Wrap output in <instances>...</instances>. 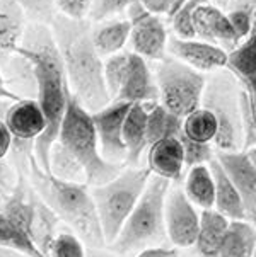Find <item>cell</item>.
Instances as JSON below:
<instances>
[{
    "label": "cell",
    "instance_id": "13",
    "mask_svg": "<svg viewBox=\"0 0 256 257\" xmlns=\"http://www.w3.org/2000/svg\"><path fill=\"white\" fill-rule=\"evenodd\" d=\"M215 159L222 165L229 179L239 193L244 204L246 216L251 218V223L256 221V169L251 164L248 154L241 152H217Z\"/></svg>",
    "mask_w": 256,
    "mask_h": 257
},
{
    "label": "cell",
    "instance_id": "18",
    "mask_svg": "<svg viewBox=\"0 0 256 257\" xmlns=\"http://www.w3.org/2000/svg\"><path fill=\"white\" fill-rule=\"evenodd\" d=\"M225 67L241 82L242 89L256 95V26H253L248 38L242 39L234 50L227 51Z\"/></svg>",
    "mask_w": 256,
    "mask_h": 257
},
{
    "label": "cell",
    "instance_id": "10",
    "mask_svg": "<svg viewBox=\"0 0 256 257\" xmlns=\"http://www.w3.org/2000/svg\"><path fill=\"white\" fill-rule=\"evenodd\" d=\"M132 104L113 101L103 109L91 112L99 140V150L108 162L120 164L127 160V147L123 142L125 117Z\"/></svg>",
    "mask_w": 256,
    "mask_h": 257
},
{
    "label": "cell",
    "instance_id": "17",
    "mask_svg": "<svg viewBox=\"0 0 256 257\" xmlns=\"http://www.w3.org/2000/svg\"><path fill=\"white\" fill-rule=\"evenodd\" d=\"M147 154V167L155 176L164 177L169 182H178L183 176L185 167V150L180 138H164L152 143Z\"/></svg>",
    "mask_w": 256,
    "mask_h": 257
},
{
    "label": "cell",
    "instance_id": "44",
    "mask_svg": "<svg viewBox=\"0 0 256 257\" xmlns=\"http://www.w3.org/2000/svg\"><path fill=\"white\" fill-rule=\"evenodd\" d=\"M185 2H186V0H167V14L166 16L169 17V19H171V17L176 14L178 9L183 6Z\"/></svg>",
    "mask_w": 256,
    "mask_h": 257
},
{
    "label": "cell",
    "instance_id": "25",
    "mask_svg": "<svg viewBox=\"0 0 256 257\" xmlns=\"http://www.w3.org/2000/svg\"><path fill=\"white\" fill-rule=\"evenodd\" d=\"M183 193L193 204L200 206L202 210H214L215 203V182L208 164L190 167L186 174Z\"/></svg>",
    "mask_w": 256,
    "mask_h": 257
},
{
    "label": "cell",
    "instance_id": "5",
    "mask_svg": "<svg viewBox=\"0 0 256 257\" xmlns=\"http://www.w3.org/2000/svg\"><path fill=\"white\" fill-rule=\"evenodd\" d=\"M171 182L164 177L150 176L144 193L123 225L118 237L111 243L118 254L145 249L167 237L166 233V198Z\"/></svg>",
    "mask_w": 256,
    "mask_h": 257
},
{
    "label": "cell",
    "instance_id": "45",
    "mask_svg": "<svg viewBox=\"0 0 256 257\" xmlns=\"http://www.w3.org/2000/svg\"><path fill=\"white\" fill-rule=\"evenodd\" d=\"M86 257H118V255L106 254V252H103L101 249H94V247H91L89 250H86Z\"/></svg>",
    "mask_w": 256,
    "mask_h": 257
},
{
    "label": "cell",
    "instance_id": "14",
    "mask_svg": "<svg viewBox=\"0 0 256 257\" xmlns=\"http://www.w3.org/2000/svg\"><path fill=\"white\" fill-rule=\"evenodd\" d=\"M193 29L197 38L219 45L224 50L227 48L229 51L234 50L241 43L236 31L232 29V24L229 23L225 12L210 2L203 4L195 11Z\"/></svg>",
    "mask_w": 256,
    "mask_h": 257
},
{
    "label": "cell",
    "instance_id": "19",
    "mask_svg": "<svg viewBox=\"0 0 256 257\" xmlns=\"http://www.w3.org/2000/svg\"><path fill=\"white\" fill-rule=\"evenodd\" d=\"M208 169H210L215 182L214 210L224 215L227 220H246V210L241 196L215 157L208 162Z\"/></svg>",
    "mask_w": 256,
    "mask_h": 257
},
{
    "label": "cell",
    "instance_id": "32",
    "mask_svg": "<svg viewBox=\"0 0 256 257\" xmlns=\"http://www.w3.org/2000/svg\"><path fill=\"white\" fill-rule=\"evenodd\" d=\"M128 63H130V53H115L108 56V60L103 65L104 82H106V89L111 101L118 95L121 85H123V80L127 77V70H128Z\"/></svg>",
    "mask_w": 256,
    "mask_h": 257
},
{
    "label": "cell",
    "instance_id": "16",
    "mask_svg": "<svg viewBox=\"0 0 256 257\" xmlns=\"http://www.w3.org/2000/svg\"><path fill=\"white\" fill-rule=\"evenodd\" d=\"M4 123L12 135V143H33V147L46 126L40 104L33 99H19L12 104Z\"/></svg>",
    "mask_w": 256,
    "mask_h": 257
},
{
    "label": "cell",
    "instance_id": "12",
    "mask_svg": "<svg viewBox=\"0 0 256 257\" xmlns=\"http://www.w3.org/2000/svg\"><path fill=\"white\" fill-rule=\"evenodd\" d=\"M167 50L176 60L202 73L219 70L227 65V51L203 39H183L175 36L167 39Z\"/></svg>",
    "mask_w": 256,
    "mask_h": 257
},
{
    "label": "cell",
    "instance_id": "26",
    "mask_svg": "<svg viewBox=\"0 0 256 257\" xmlns=\"http://www.w3.org/2000/svg\"><path fill=\"white\" fill-rule=\"evenodd\" d=\"M147 116V148L164 138H180L183 133V119L169 112L157 102L145 104Z\"/></svg>",
    "mask_w": 256,
    "mask_h": 257
},
{
    "label": "cell",
    "instance_id": "3",
    "mask_svg": "<svg viewBox=\"0 0 256 257\" xmlns=\"http://www.w3.org/2000/svg\"><path fill=\"white\" fill-rule=\"evenodd\" d=\"M28 165L29 181L34 191L60 220L70 226L82 243H88L94 249H101L106 245L89 186L56 179L51 174L43 171L34 155L29 157Z\"/></svg>",
    "mask_w": 256,
    "mask_h": 257
},
{
    "label": "cell",
    "instance_id": "31",
    "mask_svg": "<svg viewBox=\"0 0 256 257\" xmlns=\"http://www.w3.org/2000/svg\"><path fill=\"white\" fill-rule=\"evenodd\" d=\"M224 12L229 23L232 24V29L236 31L239 41L248 38L254 26L256 0H227Z\"/></svg>",
    "mask_w": 256,
    "mask_h": 257
},
{
    "label": "cell",
    "instance_id": "35",
    "mask_svg": "<svg viewBox=\"0 0 256 257\" xmlns=\"http://www.w3.org/2000/svg\"><path fill=\"white\" fill-rule=\"evenodd\" d=\"M48 257H86V247L75 233L62 232L51 242Z\"/></svg>",
    "mask_w": 256,
    "mask_h": 257
},
{
    "label": "cell",
    "instance_id": "21",
    "mask_svg": "<svg viewBox=\"0 0 256 257\" xmlns=\"http://www.w3.org/2000/svg\"><path fill=\"white\" fill-rule=\"evenodd\" d=\"M26 31V16L16 0H0V55L16 53Z\"/></svg>",
    "mask_w": 256,
    "mask_h": 257
},
{
    "label": "cell",
    "instance_id": "15",
    "mask_svg": "<svg viewBox=\"0 0 256 257\" xmlns=\"http://www.w3.org/2000/svg\"><path fill=\"white\" fill-rule=\"evenodd\" d=\"M159 99V89L152 77L147 60L137 53H130L127 77L123 80L118 95L113 101L128 104H150Z\"/></svg>",
    "mask_w": 256,
    "mask_h": 257
},
{
    "label": "cell",
    "instance_id": "33",
    "mask_svg": "<svg viewBox=\"0 0 256 257\" xmlns=\"http://www.w3.org/2000/svg\"><path fill=\"white\" fill-rule=\"evenodd\" d=\"M210 2V0H186V2L178 9V12L171 17L173 31L176 33L178 38L183 39H193L195 29H193V16L195 11L203 4Z\"/></svg>",
    "mask_w": 256,
    "mask_h": 257
},
{
    "label": "cell",
    "instance_id": "8",
    "mask_svg": "<svg viewBox=\"0 0 256 257\" xmlns=\"http://www.w3.org/2000/svg\"><path fill=\"white\" fill-rule=\"evenodd\" d=\"M155 84L160 106L183 119L202 106L207 78L202 72L188 67L175 56H164L157 65Z\"/></svg>",
    "mask_w": 256,
    "mask_h": 257
},
{
    "label": "cell",
    "instance_id": "49",
    "mask_svg": "<svg viewBox=\"0 0 256 257\" xmlns=\"http://www.w3.org/2000/svg\"><path fill=\"white\" fill-rule=\"evenodd\" d=\"M254 26H256V17H254Z\"/></svg>",
    "mask_w": 256,
    "mask_h": 257
},
{
    "label": "cell",
    "instance_id": "42",
    "mask_svg": "<svg viewBox=\"0 0 256 257\" xmlns=\"http://www.w3.org/2000/svg\"><path fill=\"white\" fill-rule=\"evenodd\" d=\"M152 14H167V0H138Z\"/></svg>",
    "mask_w": 256,
    "mask_h": 257
},
{
    "label": "cell",
    "instance_id": "23",
    "mask_svg": "<svg viewBox=\"0 0 256 257\" xmlns=\"http://www.w3.org/2000/svg\"><path fill=\"white\" fill-rule=\"evenodd\" d=\"M256 228L248 220H231L224 235L219 257H253Z\"/></svg>",
    "mask_w": 256,
    "mask_h": 257
},
{
    "label": "cell",
    "instance_id": "20",
    "mask_svg": "<svg viewBox=\"0 0 256 257\" xmlns=\"http://www.w3.org/2000/svg\"><path fill=\"white\" fill-rule=\"evenodd\" d=\"M147 116L149 109L145 104H132L125 117L123 142L127 147L125 162L128 165H135L144 150H147Z\"/></svg>",
    "mask_w": 256,
    "mask_h": 257
},
{
    "label": "cell",
    "instance_id": "37",
    "mask_svg": "<svg viewBox=\"0 0 256 257\" xmlns=\"http://www.w3.org/2000/svg\"><path fill=\"white\" fill-rule=\"evenodd\" d=\"M135 0H93V6H91V17L98 23L101 21L110 19L113 16L123 14L128 11V7Z\"/></svg>",
    "mask_w": 256,
    "mask_h": 257
},
{
    "label": "cell",
    "instance_id": "48",
    "mask_svg": "<svg viewBox=\"0 0 256 257\" xmlns=\"http://www.w3.org/2000/svg\"><path fill=\"white\" fill-rule=\"evenodd\" d=\"M253 225H254V228H256V221H254ZM253 257H256V245H254V252H253Z\"/></svg>",
    "mask_w": 256,
    "mask_h": 257
},
{
    "label": "cell",
    "instance_id": "40",
    "mask_svg": "<svg viewBox=\"0 0 256 257\" xmlns=\"http://www.w3.org/2000/svg\"><path fill=\"white\" fill-rule=\"evenodd\" d=\"M137 257H180L176 247H164V245H150L142 249Z\"/></svg>",
    "mask_w": 256,
    "mask_h": 257
},
{
    "label": "cell",
    "instance_id": "11",
    "mask_svg": "<svg viewBox=\"0 0 256 257\" xmlns=\"http://www.w3.org/2000/svg\"><path fill=\"white\" fill-rule=\"evenodd\" d=\"M166 233L175 247H192L200 228V213L181 189H175L166 198Z\"/></svg>",
    "mask_w": 256,
    "mask_h": 257
},
{
    "label": "cell",
    "instance_id": "36",
    "mask_svg": "<svg viewBox=\"0 0 256 257\" xmlns=\"http://www.w3.org/2000/svg\"><path fill=\"white\" fill-rule=\"evenodd\" d=\"M180 142L185 150V165H188V167L208 164L214 159V152H212L210 143L193 142V140H190V138H186L185 133H181Z\"/></svg>",
    "mask_w": 256,
    "mask_h": 257
},
{
    "label": "cell",
    "instance_id": "9",
    "mask_svg": "<svg viewBox=\"0 0 256 257\" xmlns=\"http://www.w3.org/2000/svg\"><path fill=\"white\" fill-rule=\"evenodd\" d=\"M130 21V41L138 56L144 60H160L166 56L167 31L157 14H152L138 0L128 7Z\"/></svg>",
    "mask_w": 256,
    "mask_h": 257
},
{
    "label": "cell",
    "instance_id": "7",
    "mask_svg": "<svg viewBox=\"0 0 256 257\" xmlns=\"http://www.w3.org/2000/svg\"><path fill=\"white\" fill-rule=\"evenodd\" d=\"M239 90L234 75L219 73L207 80L202 106L215 116L217 135L214 145L217 152H241L244 145Z\"/></svg>",
    "mask_w": 256,
    "mask_h": 257
},
{
    "label": "cell",
    "instance_id": "43",
    "mask_svg": "<svg viewBox=\"0 0 256 257\" xmlns=\"http://www.w3.org/2000/svg\"><path fill=\"white\" fill-rule=\"evenodd\" d=\"M0 99H9V101H14V102L19 101V97L16 94H12L6 87V80H4L2 73H0Z\"/></svg>",
    "mask_w": 256,
    "mask_h": 257
},
{
    "label": "cell",
    "instance_id": "27",
    "mask_svg": "<svg viewBox=\"0 0 256 257\" xmlns=\"http://www.w3.org/2000/svg\"><path fill=\"white\" fill-rule=\"evenodd\" d=\"M130 29H132V26H130L128 19L108 21V23H103L96 29H93V41L99 55L111 56L120 53L130 39Z\"/></svg>",
    "mask_w": 256,
    "mask_h": 257
},
{
    "label": "cell",
    "instance_id": "6",
    "mask_svg": "<svg viewBox=\"0 0 256 257\" xmlns=\"http://www.w3.org/2000/svg\"><path fill=\"white\" fill-rule=\"evenodd\" d=\"M150 179V169H127L111 181L91 189L106 243L118 237Z\"/></svg>",
    "mask_w": 256,
    "mask_h": 257
},
{
    "label": "cell",
    "instance_id": "24",
    "mask_svg": "<svg viewBox=\"0 0 256 257\" xmlns=\"http://www.w3.org/2000/svg\"><path fill=\"white\" fill-rule=\"evenodd\" d=\"M58 216L55 215V211L40 198V194L36 196L34 201V210H33V218H31V226H29V237L36 243V247L43 254L48 257V250L51 242L55 240L56 230H58L60 223Z\"/></svg>",
    "mask_w": 256,
    "mask_h": 257
},
{
    "label": "cell",
    "instance_id": "46",
    "mask_svg": "<svg viewBox=\"0 0 256 257\" xmlns=\"http://www.w3.org/2000/svg\"><path fill=\"white\" fill-rule=\"evenodd\" d=\"M246 154H248L249 157V160H251V164L254 165V169H256V145L253 148H249V150H246Z\"/></svg>",
    "mask_w": 256,
    "mask_h": 257
},
{
    "label": "cell",
    "instance_id": "39",
    "mask_svg": "<svg viewBox=\"0 0 256 257\" xmlns=\"http://www.w3.org/2000/svg\"><path fill=\"white\" fill-rule=\"evenodd\" d=\"M60 16L72 21H86L89 16L93 0H55Z\"/></svg>",
    "mask_w": 256,
    "mask_h": 257
},
{
    "label": "cell",
    "instance_id": "41",
    "mask_svg": "<svg viewBox=\"0 0 256 257\" xmlns=\"http://www.w3.org/2000/svg\"><path fill=\"white\" fill-rule=\"evenodd\" d=\"M12 147V135L7 130V126L4 121H0V160L6 159V155L9 154Z\"/></svg>",
    "mask_w": 256,
    "mask_h": 257
},
{
    "label": "cell",
    "instance_id": "50",
    "mask_svg": "<svg viewBox=\"0 0 256 257\" xmlns=\"http://www.w3.org/2000/svg\"><path fill=\"white\" fill-rule=\"evenodd\" d=\"M215 2H219V0H215Z\"/></svg>",
    "mask_w": 256,
    "mask_h": 257
},
{
    "label": "cell",
    "instance_id": "34",
    "mask_svg": "<svg viewBox=\"0 0 256 257\" xmlns=\"http://www.w3.org/2000/svg\"><path fill=\"white\" fill-rule=\"evenodd\" d=\"M23 9L24 16L34 24L51 26L56 17L55 0H16Z\"/></svg>",
    "mask_w": 256,
    "mask_h": 257
},
{
    "label": "cell",
    "instance_id": "1",
    "mask_svg": "<svg viewBox=\"0 0 256 257\" xmlns=\"http://www.w3.org/2000/svg\"><path fill=\"white\" fill-rule=\"evenodd\" d=\"M16 55L23 58L31 70L38 95L36 102L40 104L46 121L45 132L34 140L33 154L38 165L50 174V150L58 138L68 99L72 95L50 26L29 24Z\"/></svg>",
    "mask_w": 256,
    "mask_h": 257
},
{
    "label": "cell",
    "instance_id": "29",
    "mask_svg": "<svg viewBox=\"0 0 256 257\" xmlns=\"http://www.w3.org/2000/svg\"><path fill=\"white\" fill-rule=\"evenodd\" d=\"M0 247L9 250H16L28 257H46L36 247V243L31 240V237L28 233H24L21 228H17L2 213H0Z\"/></svg>",
    "mask_w": 256,
    "mask_h": 257
},
{
    "label": "cell",
    "instance_id": "4",
    "mask_svg": "<svg viewBox=\"0 0 256 257\" xmlns=\"http://www.w3.org/2000/svg\"><path fill=\"white\" fill-rule=\"evenodd\" d=\"M56 142L67 148L84 167L88 186H101L123 171L121 164L108 162L101 155L93 116L73 95L68 99Z\"/></svg>",
    "mask_w": 256,
    "mask_h": 257
},
{
    "label": "cell",
    "instance_id": "2",
    "mask_svg": "<svg viewBox=\"0 0 256 257\" xmlns=\"http://www.w3.org/2000/svg\"><path fill=\"white\" fill-rule=\"evenodd\" d=\"M51 33L73 97L89 112L108 106L111 97L104 82V62L94 46L91 24L56 14Z\"/></svg>",
    "mask_w": 256,
    "mask_h": 257
},
{
    "label": "cell",
    "instance_id": "22",
    "mask_svg": "<svg viewBox=\"0 0 256 257\" xmlns=\"http://www.w3.org/2000/svg\"><path fill=\"white\" fill-rule=\"evenodd\" d=\"M229 221L231 220H227L215 210H203L200 213V228H198L195 247L202 257H219Z\"/></svg>",
    "mask_w": 256,
    "mask_h": 257
},
{
    "label": "cell",
    "instance_id": "47",
    "mask_svg": "<svg viewBox=\"0 0 256 257\" xmlns=\"http://www.w3.org/2000/svg\"><path fill=\"white\" fill-rule=\"evenodd\" d=\"M0 257H9V255H7V249H2V247H0ZM14 257H16V255H14ZM17 257H28V255L17 254Z\"/></svg>",
    "mask_w": 256,
    "mask_h": 257
},
{
    "label": "cell",
    "instance_id": "30",
    "mask_svg": "<svg viewBox=\"0 0 256 257\" xmlns=\"http://www.w3.org/2000/svg\"><path fill=\"white\" fill-rule=\"evenodd\" d=\"M183 133L198 143H212L217 135V119L205 107H198L183 117Z\"/></svg>",
    "mask_w": 256,
    "mask_h": 257
},
{
    "label": "cell",
    "instance_id": "28",
    "mask_svg": "<svg viewBox=\"0 0 256 257\" xmlns=\"http://www.w3.org/2000/svg\"><path fill=\"white\" fill-rule=\"evenodd\" d=\"M50 174L60 181L86 184V171L77 159L58 142L50 150Z\"/></svg>",
    "mask_w": 256,
    "mask_h": 257
},
{
    "label": "cell",
    "instance_id": "38",
    "mask_svg": "<svg viewBox=\"0 0 256 257\" xmlns=\"http://www.w3.org/2000/svg\"><path fill=\"white\" fill-rule=\"evenodd\" d=\"M17 181H19V174L16 172V169L6 160H0V210L11 199Z\"/></svg>",
    "mask_w": 256,
    "mask_h": 257
}]
</instances>
